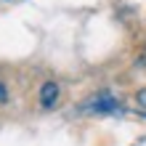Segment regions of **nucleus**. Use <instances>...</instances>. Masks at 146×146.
I'll return each mask as SVG.
<instances>
[{
  "instance_id": "f257e3e1",
  "label": "nucleus",
  "mask_w": 146,
  "mask_h": 146,
  "mask_svg": "<svg viewBox=\"0 0 146 146\" xmlns=\"http://www.w3.org/2000/svg\"><path fill=\"white\" fill-rule=\"evenodd\" d=\"M82 109L90 111V114H117V111H119V101L104 90V93H98V96L88 98L82 104Z\"/></svg>"
},
{
  "instance_id": "f03ea898",
  "label": "nucleus",
  "mask_w": 146,
  "mask_h": 146,
  "mask_svg": "<svg viewBox=\"0 0 146 146\" xmlns=\"http://www.w3.org/2000/svg\"><path fill=\"white\" fill-rule=\"evenodd\" d=\"M56 101H58V85L53 80L42 82V88H40V106L42 109H53Z\"/></svg>"
},
{
  "instance_id": "7ed1b4c3",
  "label": "nucleus",
  "mask_w": 146,
  "mask_h": 146,
  "mask_svg": "<svg viewBox=\"0 0 146 146\" xmlns=\"http://www.w3.org/2000/svg\"><path fill=\"white\" fill-rule=\"evenodd\" d=\"M135 101H138V106L146 111V88H141L138 93H135Z\"/></svg>"
},
{
  "instance_id": "20e7f679",
  "label": "nucleus",
  "mask_w": 146,
  "mask_h": 146,
  "mask_svg": "<svg viewBox=\"0 0 146 146\" xmlns=\"http://www.w3.org/2000/svg\"><path fill=\"white\" fill-rule=\"evenodd\" d=\"M5 101H8V90H5V85L0 82V104H5Z\"/></svg>"
}]
</instances>
